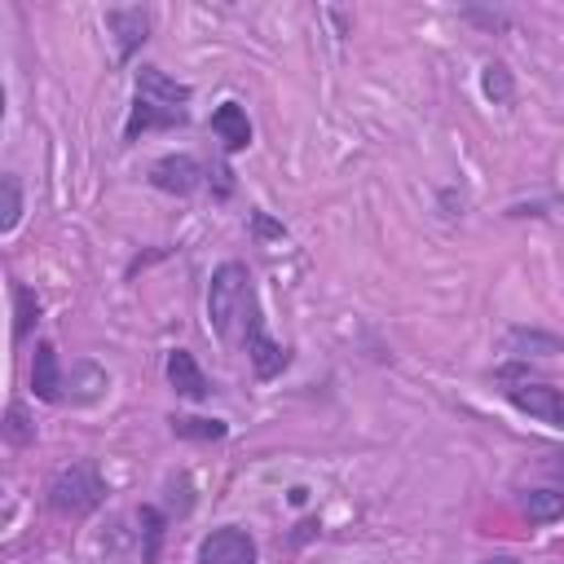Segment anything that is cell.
<instances>
[{
  "label": "cell",
  "instance_id": "cell-1",
  "mask_svg": "<svg viewBox=\"0 0 564 564\" xmlns=\"http://www.w3.org/2000/svg\"><path fill=\"white\" fill-rule=\"evenodd\" d=\"M189 84L172 79L159 66H141L137 70V88H132V110L123 123V141H137L141 132L154 128H185L189 123Z\"/></svg>",
  "mask_w": 564,
  "mask_h": 564
},
{
  "label": "cell",
  "instance_id": "cell-2",
  "mask_svg": "<svg viewBox=\"0 0 564 564\" xmlns=\"http://www.w3.org/2000/svg\"><path fill=\"white\" fill-rule=\"evenodd\" d=\"M256 317H260V300H256L251 269L242 260L216 264V273L207 282V326L216 330V339L220 344H242V335Z\"/></svg>",
  "mask_w": 564,
  "mask_h": 564
},
{
  "label": "cell",
  "instance_id": "cell-3",
  "mask_svg": "<svg viewBox=\"0 0 564 564\" xmlns=\"http://www.w3.org/2000/svg\"><path fill=\"white\" fill-rule=\"evenodd\" d=\"M44 498H48V507L57 516H88V511H97L106 502V476H101V467L93 458L66 463V467L53 471Z\"/></svg>",
  "mask_w": 564,
  "mask_h": 564
},
{
  "label": "cell",
  "instance_id": "cell-4",
  "mask_svg": "<svg viewBox=\"0 0 564 564\" xmlns=\"http://www.w3.org/2000/svg\"><path fill=\"white\" fill-rule=\"evenodd\" d=\"M502 397H507L520 414H529V419H538V423L564 432V388H551V383H538V379H511V383L502 388Z\"/></svg>",
  "mask_w": 564,
  "mask_h": 564
},
{
  "label": "cell",
  "instance_id": "cell-5",
  "mask_svg": "<svg viewBox=\"0 0 564 564\" xmlns=\"http://www.w3.org/2000/svg\"><path fill=\"white\" fill-rule=\"evenodd\" d=\"M256 538L238 524H220L198 542V564H256Z\"/></svg>",
  "mask_w": 564,
  "mask_h": 564
},
{
  "label": "cell",
  "instance_id": "cell-6",
  "mask_svg": "<svg viewBox=\"0 0 564 564\" xmlns=\"http://www.w3.org/2000/svg\"><path fill=\"white\" fill-rule=\"evenodd\" d=\"M242 352H247L256 379H278V375L291 366V348H282V344L264 330V317H256V322L247 326V335H242Z\"/></svg>",
  "mask_w": 564,
  "mask_h": 564
},
{
  "label": "cell",
  "instance_id": "cell-7",
  "mask_svg": "<svg viewBox=\"0 0 564 564\" xmlns=\"http://www.w3.org/2000/svg\"><path fill=\"white\" fill-rule=\"evenodd\" d=\"M203 176H207V167H203L194 154H163V159L150 167V185L163 189V194H176V198L194 194V189L203 185Z\"/></svg>",
  "mask_w": 564,
  "mask_h": 564
},
{
  "label": "cell",
  "instance_id": "cell-8",
  "mask_svg": "<svg viewBox=\"0 0 564 564\" xmlns=\"http://www.w3.org/2000/svg\"><path fill=\"white\" fill-rule=\"evenodd\" d=\"M106 26L115 31V53H119V62H128V57L150 40V13H145L141 4L106 9Z\"/></svg>",
  "mask_w": 564,
  "mask_h": 564
},
{
  "label": "cell",
  "instance_id": "cell-9",
  "mask_svg": "<svg viewBox=\"0 0 564 564\" xmlns=\"http://www.w3.org/2000/svg\"><path fill=\"white\" fill-rule=\"evenodd\" d=\"M31 392H35L40 401H48V405H57V401L66 397V370H62L57 348H53L48 339H40V344H35V361H31Z\"/></svg>",
  "mask_w": 564,
  "mask_h": 564
},
{
  "label": "cell",
  "instance_id": "cell-10",
  "mask_svg": "<svg viewBox=\"0 0 564 564\" xmlns=\"http://www.w3.org/2000/svg\"><path fill=\"white\" fill-rule=\"evenodd\" d=\"M167 383H172L181 397H189V401H207V397L216 392V383L203 375V366L194 361L189 348H172V352H167Z\"/></svg>",
  "mask_w": 564,
  "mask_h": 564
},
{
  "label": "cell",
  "instance_id": "cell-11",
  "mask_svg": "<svg viewBox=\"0 0 564 564\" xmlns=\"http://www.w3.org/2000/svg\"><path fill=\"white\" fill-rule=\"evenodd\" d=\"M207 128H212V137L225 145V154H238V150L251 145V119H247V110H242L238 101H220V106L212 110Z\"/></svg>",
  "mask_w": 564,
  "mask_h": 564
},
{
  "label": "cell",
  "instance_id": "cell-12",
  "mask_svg": "<svg viewBox=\"0 0 564 564\" xmlns=\"http://www.w3.org/2000/svg\"><path fill=\"white\" fill-rule=\"evenodd\" d=\"M502 348L516 352V357H551V352H564V339H560V335H546V330L511 326L507 339H502Z\"/></svg>",
  "mask_w": 564,
  "mask_h": 564
},
{
  "label": "cell",
  "instance_id": "cell-13",
  "mask_svg": "<svg viewBox=\"0 0 564 564\" xmlns=\"http://www.w3.org/2000/svg\"><path fill=\"white\" fill-rule=\"evenodd\" d=\"M520 511L529 516V524L564 520V489H529L520 494Z\"/></svg>",
  "mask_w": 564,
  "mask_h": 564
},
{
  "label": "cell",
  "instance_id": "cell-14",
  "mask_svg": "<svg viewBox=\"0 0 564 564\" xmlns=\"http://www.w3.org/2000/svg\"><path fill=\"white\" fill-rule=\"evenodd\" d=\"M9 295H13V344H22L31 335V326L40 322V295L26 282H13Z\"/></svg>",
  "mask_w": 564,
  "mask_h": 564
},
{
  "label": "cell",
  "instance_id": "cell-15",
  "mask_svg": "<svg viewBox=\"0 0 564 564\" xmlns=\"http://www.w3.org/2000/svg\"><path fill=\"white\" fill-rule=\"evenodd\" d=\"M106 388H110V379H106L93 361H75V370L66 375V392H70V401H97Z\"/></svg>",
  "mask_w": 564,
  "mask_h": 564
},
{
  "label": "cell",
  "instance_id": "cell-16",
  "mask_svg": "<svg viewBox=\"0 0 564 564\" xmlns=\"http://www.w3.org/2000/svg\"><path fill=\"white\" fill-rule=\"evenodd\" d=\"M172 436L181 441H225L229 436V423L225 419H194V414H172Z\"/></svg>",
  "mask_w": 564,
  "mask_h": 564
},
{
  "label": "cell",
  "instance_id": "cell-17",
  "mask_svg": "<svg viewBox=\"0 0 564 564\" xmlns=\"http://www.w3.org/2000/svg\"><path fill=\"white\" fill-rule=\"evenodd\" d=\"M480 88H485V97H489L494 106H507V101L516 97V79H511V70H507L502 62H485V70H480Z\"/></svg>",
  "mask_w": 564,
  "mask_h": 564
},
{
  "label": "cell",
  "instance_id": "cell-18",
  "mask_svg": "<svg viewBox=\"0 0 564 564\" xmlns=\"http://www.w3.org/2000/svg\"><path fill=\"white\" fill-rule=\"evenodd\" d=\"M0 189H4V216H0V234H13L18 220H22V185L13 172L0 176Z\"/></svg>",
  "mask_w": 564,
  "mask_h": 564
},
{
  "label": "cell",
  "instance_id": "cell-19",
  "mask_svg": "<svg viewBox=\"0 0 564 564\" xmlns=\"http://www.w3.org/2000/svg\"><path fill=\"white\" fill-rule=\"evenodd\" d=\"M137 520L145 524V551H141V560L154 564V560H159V542H163V516H159L154 507H141Z\"/></svg>",
  "mask_w": 564,
  "mask_h": 564
},
{
  "label": "cell",
  "instance_id": "cell-20",
  "mask_svg": "<svg viewBox=\"0 0 564 564\" xmlns=\"http://www.w3.org/2000/svg\"><path fill=\"white\" fill-rule=\"evenodd\" d=\"M4 436H9L13 445H31V441H35V427L26 423V414H22V405H18V401H13V405H9V414H4Z\"/></svg>",
  "mask_w": 564,
  "mask_h": 564
},
{
  "label": "cell",
  "instance_id": "cell-21",
  "mask_svg": "<svg viewBox=\"0 0 564 564\" xmlns=\"http://www.w3.org/2000/svg\"><path fill=\"white\" fill-rule=\"evenodd\" d=\"M463 18H471V22L489 26V31H502L507 26V13H498V9H463Z\"/></svg>",
  "mask_w": 564,
  "mask_h": 564
},
{
  "label": "cell",
  "instance_id": "cell-22",
  "mask_svg": "<svg viewBox=\"0 0 564 564\" xmlns=\"http://www.w3.org/2000/svg\"><path fill=\"white\" fill-rule=\"evenodd\" d=\"M542 467H546L551 476H560V480H564V454H546V463H542Z\"/></svg>",
  "mask_w": 564,
  "mask_h": 564
},
{
  "label": "cell",
  "instance_id": "cell-23",
  "mask_svg": "<svg viewBox=\"0 0 564 564\" xmlns=\"http://www.w3.org/2000/svg\"><path fill=\"white\" fill-rule=\"evenodd\" d=\"M485 564H516L511 555H498V560H485Z\"/></svg>",
  "mask_w": 564,
  "mask_h": 564
}]
</instances>
